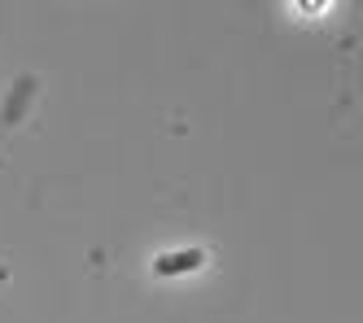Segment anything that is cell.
Here are the masks:
<instances>
[{
  "mask_svg": "<svg viewBox=\"0 0 363 323\" xmlns=\"http://www.w3.org/2000/svg\"><path fill=\"white\" fill-rule=\"evenodd\" d=\"M201 249H184V254H171V258H158L153 262V271L158 276H184V271H193V266H201Z\"/></svg>",
  "mask_w": 363,
  "mask_h": 323,
  "instance_id": "cell-1",
  "label": "cell"
}]
</instances>
